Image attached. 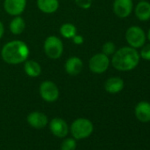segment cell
<instances>
[{
  "mask_svg": "<svg viewBox=\"0 0 150 150\" xmlns=\"http://www.w3.org/2000/svg\"><path fill=\"white\" fill-rule=\"evenodd\" d=\"M30 51L28 44L21 40H13L6 43L1 50V57L9 64H19L25 62Z\"/></svg>",
  "mask_w": 150,
  "mask_h": 150,
  "instance_id": "6da1fadb",
  "label": "cell"
},
{
  "mask_svg": "<svg viewBox=\"0 0 150 150\" xmlns=\"http://www.w3.org/2000/svg\"><path fill=\"white\" fill-rule=\"evenodd\" d=\"M139 54L136 49L130 46L122 47L116 50L111 58L112 66L121 71L133 70L139 63Z\"/></svg>",
  "mask_w": 150,
  "mask_h": 150,
  "instance_id": "7a4b0ae2",
  "label": "cell"
},
{
  "mask_svg": "<svg viewBox=\"0 0 150 150\" xmlns=\"http://www.w3.org/2000/svg\"><path fill=\"white\" fill-rule=\"evenodd\" d=\"M70 132L72 138L75 139H87L93 133L94 125L88 118L79 117L71 123L70 126Z\"/></svg>",
  "mask_w": 150,
  "mask_h": 150,
  "instance_id": "3957f363",
  "label": "cell"
},
{
  "mask_svg": "<svg viewBox=\"0 0 150 150\" xmlns=\"http://www.w3.org/2000/svg\"><path fill=\"white\" fill-rule=\"evenodd\" d=\"M43 50L46 56L50 59H58L64 52V44L60 38L56 35L48 36L43 43Z\"/></svg>",
  "mask_w": 150,
  "mask_h": 150,
  "instance_id": "277c9868",
  "label": "cell"
},
{
  "mask_svg": "<svg viewBox=\"0 0 150 150\" xmlns=\"http://www.w3.org/2000/svg\"><path fill=\"white\" fill-rule=\"evenodd\" d=\"M146 36L144 30L138 26L130 27L125 32V40L132 48H141L146 43Z\"/></svg>",
  "mask_w": 150,
  "mask_h": 150,
  "instance_id": "5b68a950",
  "label": "cell"
},
{
  "mask_svg": "<svg viewBox=\"0 0 150 150\" xmlns=\"http://www.w3.org/2000/svg\"><path fill=\"white\" fill-rule=\"evenodd\" d=\"M110 61L108 56L102 53H97L94 55L88 62V67L89 70L96 74H102L105 72L109 66H110Z\"/></svg>",
  "mask_w": 150,
  "mask_h": 150,
  "instance_id": "8992f818",
  "label": "cell"
},
{
  "mask_svg": "<svg viewBox=\"0 0 150 150\" xmlns=\"http://www.w3.org/2000/svg\"><path fill=\"white\" fill-rule=\"evenodd\" d=\"M39 93L42 100L47 103H54L59 97V89L57 84L50 81H45L41 83Z\"/></svg>",
  "mask_w": 150,
  "mask_h": 150,
  "instance_id": "52a82bcc",
  "label": "cell"
},
{
  "mask_svg": "<svg viewBox=\"0 0 150 150\" xmlns=\"http://www.w3.org/2000/svg\"><path fill=\"white\" fill-rule=\"evenodd\" d=\"M133 9L132 0H114L113 12L121 19H125L130 16Z\"/></svg>",
  "mask_w": 150,
  "mask_h": 150,
  "instance_id": "ba28073f",
  "label": "cell"
},
{
  "mask_svg": "<svg viewBox=\"0 0 150 150\" xmlns=\"http://www.w3.org/2000/svg\"><path fill=\"white\" fill-rule=\"evenodd\" d=\"M49 125L51 133L57 138H64L69 132L67 123L61 117L52 118Z\"/></svg>",
  "mask_w": 150,
  "mask_h": 150,
  "instance_id": "9c48e42d",
  "label": "cell"
},
{
  "mask_svg": "<svg viewBox=\"0 0 150 150\" xmlns=\"http://www.w3.org/2000/svg\"><path fill=\"white\" fill-rule=\"evenodd\" d=\"M27 0H5V11L12 16H20L26 9Z\"/></svg>",
  "mask_w": 150,
  "mask_h": 150,
  "instance_id": "30bf717a",
  "label": "cell"
},
{
  "mask_svg": "<svg viewBox=\"0 0 150 150\" xmlns=\"http://www.w3.org/2000/svg\"><path fill=\"white\" fill-rule=\"evenodd\" d=\"M27 122L33 128L42 129L48 125L49 119L44 113L40 111H33L28 115Z\"/></svg>",
  "mask_w": 150,
  "mask_h": 150,
  "instance_id": "8fae6325",
  "label": "cell"
},
{
  "mask_svg": "<svg viewBox=\"0 0 150 150\" xmlns=\"http://www.w3.org/2000/svg\"><path fill=\"white\" fill-rule=\"evenodd\" d=\"M83 69V62L78 57H69L64 64L65 71L71 76H75L81 72Z\"/></svg>",
  "mask_w": 150,
  "mask_h": 150,
  "instance_id": "7c38bea8",
  "label": "cell"
},
{
  "mask_svg": "<svg viewBox=\"0 0 150 150\" xmlns=\"http://www.w3.org/2000/svg\"><path fill=\"white\" fill-rule=\"evenodd\" d=\"M134 113L139 121L142 123L150 122V103L145 101L139 102L135 106Z\"/></svg>",
  "mask_w": 150,
  "mask_h": 150,
  "instance_id": "4fadbf2b",
  "label": "cell"
},
{
  "mask_svg": "<svg viewBox=\"0 0 150 150\" xmlns=\"http://www.w3.org/2000/svg\"><path fill=\"white\" fill-rule=\"evenodd\" d=\"M124 87H125L124 81L119 77L109 78L104 83V89L106 90V92L112 95L121 92Z\"/></svg>",
  "mask_w": 150,
  "mask_h": 150,
  "instance_id": "5bb4252c",
  "label": "cell"
},
{
  "mask_svg": "<svg viewBox=\"0 0 150 150\" xmlns=\"http://www.w3.org/2000/svg\"><path fill=\"white\" fill-rule=\"evenodd\" d=\"M135 16L140 21H146L150 20V3L146 1H140L137 4L135 10Z\"/></svg>",
  "mask_w": 150,
  "mask_h": 150,
  "instance_id": "9a60e30c",
  "label": "cell"
},
{
  "mask_svg": "<svg viewBox=\"0 0 150 150\" xmlns=\"http://www.w3.org/2000/svg\"><path fill=\"white\" fill-rule=\"evenodd\" d=\"M36 5L41 12L47 14L56 13L59 7L58 0H37Z\"/></svg>",
  "mask_w": 150,
  "mask_h": 150,
  "instance_id": "2e32d148",
  "label": "cell"
},
{
  "mask_svg": "<svg viewBox=\"0 0 150 150\" xmlns=\"http://www.w3.org/2000/svg\"><path fill=\"white\" fill-rule=\"evenodd\" d=\"M24 71L29 77H38L42 72V67L40 64L35 60H26L24 64Z\"/></svg>",
  "mask_w": 150,
  "mask_h": 150,
  "instance_id": "e0dca14e",
  "label": "cell"
},
{
  "mask_svg": "<svg viewBox=\"0 0 150 150\" xmlns=\"http://www.w3.org/2000/svg\"><path fill=\"white\" fill-rule=\"evenodd\" d=\"M25 28H26L25 21L21 16H15L12 20V21H11V23L9 25L10 31L13 35H21V34H22L23 31L25 30Z\"/></svg>",
  "mask_w": 150,
  "mask_h": 150,
  "instance_id": "ac0fdd59",
  "label": "cell"
},
{
  "mask_svg": "<svg viewBox=\"0 0 150 150\" xmlns=\"http://www.w3.org/2000/svg\"><path fill=\"white\" fill-rule=\"evenodd\" d=\"M60 35L65 39H71L77 34V28L71 23H64L60 27Z\"/></svg>",
  "mask_w": 150,
  "mask_h": 150,
  "instance_id": "d6986e66",
  "label": "cell"
},
{
  "mask_svg": "<svg viewBox=\"0 0 150 150\" xmlns=\"http://www.w3.org/2000/svg\"><path fill=\"white\" fill-rule=\"evenodd\" d=\"M77 147L76 139L74 138H66L64 139L60 146L61 150H75Z\"/></svg>",
  "mask_w": 150,
  "mask_h": 150,
  "instance_id": "ffe728a7",
  "label": "cell"
},
{
  "mask_svg": "<svg viewBox=\"0 0 150 150\" xmlns=\"http://www.w3.org/2000/svg\"><path fill=\"white\" fill-rule=\"evenodd\" d=\"M102 51L103 54H105L108 57L111 56L116 51V45L114 44L113 42H106L102 47Z\"/></svg>",
  "mask_w": 150,
  "mask_h": 150,
  "instance_id": "44dd1931",
  "label": "cell"
},
{
  "mask_svg": "<svg viewBox=\"0 0 150 150\" xmlns=\"http://www.w3.org/2000/svg\"><path fill=\"white\" fill-rule=\"evenodd\" d=\"M141 48L142 49L139 52V57L144 60L150 61V43L144 44Z\"/></svg>",
  "mask_w": 150,
  "mask_h": 150,
  "instance_id": "7402d4cb",
  "label": "cell"
},
{
  "mask_svg": "<svg viewBox=\"0 0 150 150\" xmlns=\"http://www.w3.org/2000/svg\"><path fill=\"white\" fill-rule=\"evenodd\" d=\"M75 4H76L80 8L88 10L91 7L93 0H74Z\"/></svg>",
  "mask_w": 150,
  "mask_h": 150,
  "instance_id": "603a6c76",
  "label": "cell"
},
{
  "mask_svg": "<svg viewBox=\"0 0 150 150\" xmlns=\"http://www.w3.org/2000/svg\"><path fill=\"white\" fill-rule=\"evenodd\" d=\"M71 40H72V42H73V43L75 45H81L84 42V37L81 35H78V34L75 35L71 38Z\"/></svg>",
  "mask_w": 150,
  "mask_h": 150,
  "instance_id": "cb8c5ba5",
  "label": "cell"
},
{
  "mask_svg": "<svg viewBox=\"0 0 150 150\" xmlns=\"http://www.w3.org/2000/svg\"><path fill=\"white\" fill-rule=\"evenodd\" d=\"M4 33H5V27H4V24L2 23V21H0V39L3 37Z\"/></svg>",
  "mask_w": 150,
  "mask_h": 150,
  "instance_id": "d4e9b609",
  "label": "cell"
},
{
  "mask_svg": "<svg viewBox=\"0 0 150 150\" xmlns=\"http://www.w3.org/2000/svg\"><path fill=\"white\" fill-rule=\"evenodd\" d=\"M146 37H147V39H148V40H149V42H150V29H149V30H148V32H147Z\"/></svg>",
  "mask_w": 150,
  "mask_h": 150,
  "instance_id": "484cf974",
  "label": "cell"
},
{
  "mask_svg": "<svg viewBox=\"0 0 150 150\" xmlns=\"http://www.w3.org/2000/svg\"><path fill=\"white\" fill-rule=\"evenodd\" d=\"M140 1H146V0H140Z\"/></svg>",
  "mask_w": 150,
  "mask_h": 150,
  "instance_id": "4316f807",
  "label": "cell"
}]
</instances>
